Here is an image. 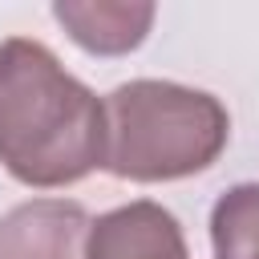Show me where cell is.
<instances>
[{"instance_id":"1","label":"cell","mask_w":259,"mask_h":259,"mask_svg":"<svg viewBox=\"0 0 259 259\" xmlns=\"http://www.w3.org/2000/svg\"><path fill=\"white\" fill-rule=\"evenodd\" d=\"M0 162L36 190L105 166V101L28 36L0 45Z\"/></svg>"},{"instance_id":"2","label":"cell","mask_w":259,"mask_h":259,"mask_svg":"<svg viewBox=\"0 0 259 259\" xmlns=\"http://www.w3.org/2000/svg\"><path fill=\"white\" fill-rule=\"evenodd\" d=\"M227 105L178 81H125L105 97V170L130 182H174L219 162Z\"/></svg>"},{"instance_id":"3","label":"cell","mask_w":259,"mask_h":259,"mask_svg":"<svg viewBox=\"0 0 259 259\" xmlns=\"http://www.w3.org/2000/svg\"><path fill=\"white\" fill-rule=\"evenodd\" d=\"M93 219L73 198H32L0 219V259H85Z\"/></svg>"},{"instance_id":"4","label":"cell","mask_w":259,"mask_h":259,"mask_svg":"<svg viewBox=\"0 0 259 259\" xmlns=\"http://www.w3.org/2000/svg\"><path fill=\"white\" fill-rule=\"evenodd\" d=\"M53 16L65 32L97 57H121L138 49L154 24V4H125V0H57Z\"/></svg>"},{"instance_id":"5","label":"cell","mask_w":259,"mask_h":259,"mask_svg":"<svg viewBox=\"0 0 259 259\" xmlns=\"http://www.w3.org/2000/svg\"><path fill=\"white\" fill-rule=\"evenodd\" d=\"M214 259H259V182L231 186L210 210Z\"/></svg>"}]
</instances>
